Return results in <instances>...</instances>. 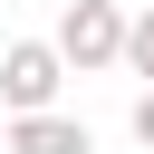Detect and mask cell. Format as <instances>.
<instances>
[{"label":"cell","mask_w":154,"mask_h":154,"mask_svg":"<svg viewBox=\"0 0 154 154\" xmlns=\"http://www.w3.org/2000/svg\"><path fill=\"white\" fill-rule=\"evenodd\" d=\"M58 87H67V58H58V38H10V48H0V106H10V116H29V106H58Z\"/></svg>","instance_id":"7a4b0ae2"},{"label":"cell","mask_w":154,"mask_h":154,"mask_svg":"<svg viewBox=\"0 0 154 154\" xmlns=\"http://www.w3.org/2000/svg\"><path fill=\"white\" fill-rule=\"evenodd\" d=\"M125 67L154 87V10H135V19H125Z\"/></svg>","instance_id":"277c9868"},{"label":"cell","mask_w":154,"mask_h":154,"mask_svg":"<svg viewBox=\"0 0 154 154\" xmlns=\"http://www.w3.org/2000/svg\"><path fill=\"white\" fill-rule=\"evenodd\" d=\"M58 58L87 77V67H125V10L116 0H67L58 10Z\"/></svg>","instance_id":"6da1fadb"},{"label":"cell","mask_w":154,"mask_h":154,"mask_svg":"<svg viewBox=\"0 0 154 154\" xmlns=\"http://www.w3.org/2000/svg\"><path fill=\"white\" fill-rule=\"evenodd\" d=\"M135 144H144V154H154V87H144V96H135Z\"/></svg>","instance_id":"5b68a950"},{"label":"cell","mask_w":154,"mask_h":154,"mask_svg":"<svg viewBox=\"0 0 154 154\" xmlns=\"http://www.w3.org/2000/svg\"><path fill=\"white\" fill-rule=\"evenodd\" d=\"M0 144H10V154H96V135H87L77 116H58V106L10 116V125H0Z\"/></svg>","instance_id":"3957f363"}]
</instances>
